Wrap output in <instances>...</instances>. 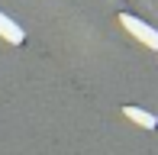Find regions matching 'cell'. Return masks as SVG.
Listing matches in <instances>:
<instances>
[{
  "mask_svg": "<svg viewBox=\"0 0 158 155\" xmlns=\"http://www.w3.org/2000/svg\"><path fill=\"white\" fill-rule=\"evenodd\" d=\"M119 23H123V26H126V29L132 32L139 42H145L148 48H158V29H152L148 23H142L139 16H132V13H123V16H119Z\"/></svg>",
  "mask_w": 158,
  "mask_h": 155,
  "instance_id": "6da1fadb",
  "label": "cell"
},
{
  "mask_svg": "<svg viewBox=\"0 0 158 155\" xmlns=\"http://www.w3.org/2000/svg\"><path fill=\"white\" fill-rule=\"evenodd\" d=\"M0 36H3L6 42H13V45H19V42L26 39V36H23V29H19V26L13 23L6 13H0Z\"/></svg>",
  "mask_w": 158,
  "mask_h": 155,
  "instance_id": "7a4b0ae2",
  "label": "cell"
},
{
  "mask_svg": "<svg viewBox=\"0 0 158 155\" xmlns=\"http://www.w3.org/2000/svg\"><path fill=\"white\" fill-rule=\"evenodd\" d=\"M126 116L135 119L139 126H145V129H155V126H158V119L152 113H145V110H139V107H126Z\"/></svg>",
  "mask_w": 158,
  "mask_h": 155,
  "instance_id": "3957f363",
  "label": "cell"
}]
</instances>
